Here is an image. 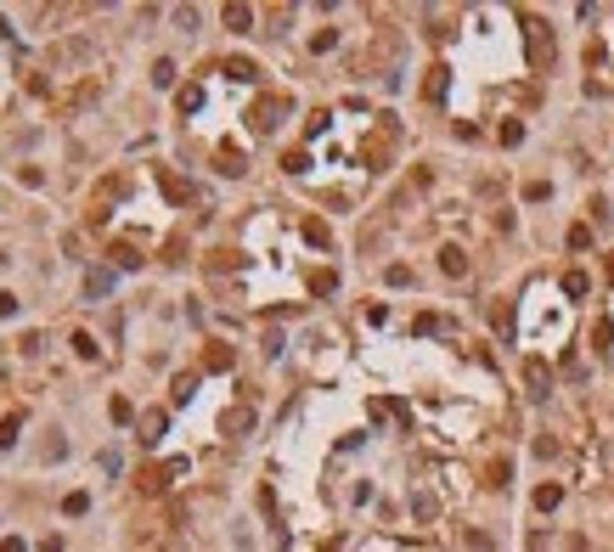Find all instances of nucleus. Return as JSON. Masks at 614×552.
Masks as SVG:
<instances>
[{
	"label": "nucleus",
	"mask_w": 614,
	"mask_h": 552,
	"mask_svg": "<svg viewBox=\"0 0 614 552\" xmlns=\"http://www.w3.org/2000/svg\"><path fill=\"white\" fill-rule=\"evenodd\" d=\"M440 265H446V276H462V271H468V260H462V248H446V253H440Z\"/></svg>",
	"instance_id": "7ed1b4c3"
},
{
	"label": "nucleus",
	"mask_w": 614,
	"mask_h": 552,
	"mask_svg": "<svg viewBox=\"0 0 614 552\" xmlns=\"http://www.w3.org/2000/svg\"><path fill=\"white\" fill-rule=\"evenodd\" d=\"M85 293H91V299H96V293H113V271H91V276H85Z\"/></svg>",
	"instance_id": "f03ea898"
},
{
	"label": "nucleus",
	"mask_w": 614,
	"mask_h": 552,
	"mask_svg": "<svg viewBox=\"0 0 614 552\" xmlns=\"http://www.w3.org/2000/svg\"><path fill=\"white\" fill-rule=\"evenodd\" d=\"M141 429H147V434H141V440H147V445H152V440H158V434H164V417H158V411H152V417H147V422H141Z\"/></svg>",
	"instance_id": "f8f14e48"
},
{
	"label": "nucleus",
	"mask_w": 614,
	"mask_h": 552,
	"mask_svg": "<svg viewBox=\"0 0 614 552\" xmlns=\"http://www.w3.org/2000/svg\"><path fill=\"white\" fill-rule=\"evenodd\" d=\"M428 96H434V102L446 96V68H428Z\"/></svg>",
	"instance_id": "0eeeda50"
},
{
	"label": "nucleus",
	"mask_w": 614,
	"mask_h": 552,
	"mask_svg": "<svg viewBox=\"0 0 614 552\" xmlns=\"http://www.w3.org/2000/svg\"><path fill=\"white\" fill-rule=\"evenodd\" d=\"M226 23H231V28H248L254 12H248V6H226Z\"/></svg>",
	"instance_id": "6e6552de"
},
{
	"label": "nucleus",
	"mask_w": 614,
	"mask_h": 552,
	"mask_svg": "<svg viewBox=\"0 0 614 552\" xmlns=\"http://www.w3.org/2000/svg\"><path fill=\"white\" fill-rule=\"evenodd\" d=\"M62 513H68V519H79V513H91V496H85V490H73V496L62 501Z\"/></svg>",
	"instance_id": "39448f33"
},
{
	"label": "nucleus",
	"mask_w": 614,
	"mask_h": 552,
	"mask_svg": "<svg viewBox=\"0 0 614 552\" xmlns=\"http://www.w3.org/2000/svg\"><path fill=\"white\" fill-rule=\"evenodd\" d=\"M152 84H158V91H164V84H175V62H158V68H152Z\"/></svg>",
	"instance_id": "9b49d317"
},
{
	"label": "nucleus",
	"mask_w": 614,
	"mask_h": 552,
	"mask_svg": "<svg viewBox=\"0 0 614 552\" xmlns=\"http://www.w3.org/2000/svg\"><path fill=\"white\" fill-rule=\"evenodd\" d=\"M226 73H231V79H243V84H248V79H254V73H259V68H254V62H243V57H237V62H226Z\"/></svg>",
	"instance_id": "1a4fd4ad"
},
{
	"label": "nucleus",
	"mask_w": 614,
	"mask_h": 552,
	"mask_svg": "<svg viewBox=\"0 0 614 552\" xmlns=\"http://www.w3.org/2000/svg\"><path fill=\"white\" fill-rule=\"evenodd\" d=\"M558 496H563L558 485H541V490H536V507H541V513H552V507H558Z\"/></svg>",
	"instance_id": "423d86ee"
},
{
	"label": "nucleus",
	"mask_w": 614,
	"mask_h": 552,
	"mask_svg": "<svg viewBox=\"0 0 614 552\" xmlns=\"http://www.w3.org/2000/svg\"><path fill=\"white\" fill-rule=\"evenodd\" d=\"M524 377H530V395H547V384H552V372H547L541 361H530V366H524Z\"/></svg>",
	"instance_id": "f257e3e1"
},
{
	"label": "nucleus",
	"mask_w": 614,
	"mask_h": 552,
	"mask_svg": "<svg viewBox=\"0 0 614 552\" xmlns=\"http://www.w3.org/2000/svg\"><path fill=\"white\" fill-rule=\"evenodd\" d=\"M192 395H198V377H192V372H181V377H175V400H181V406H186Z\"/></svg>",
	"instance_id": "20e7f679"
},
{
	"label": "nucleus",
	"mask_w": 614,
	"mask_h": 552,
	"mask_svg": "<svg viewBox=\"0 0 614 552\" xmlns=\"http://www.w3.org/2000/svg\"><path fill=\"white\" fill-rule=\"evenodd\" d=\"M563 293H569V299H581V293H586V276L569 271V276H563Z\"/></svg>",
	"instance_id": "9d476101"
}]
</instances>
